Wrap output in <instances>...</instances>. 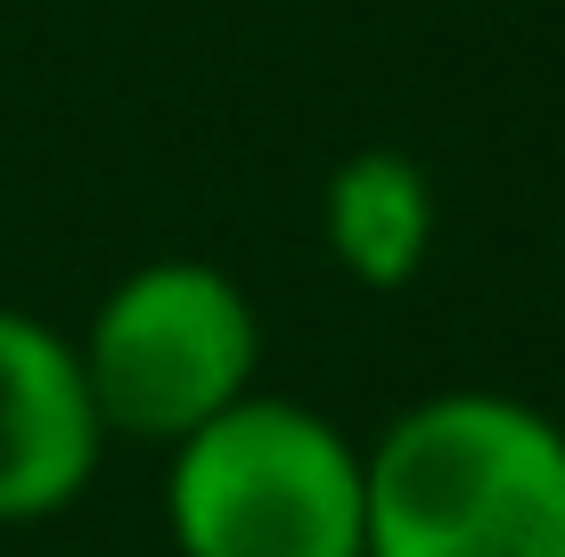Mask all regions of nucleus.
Segmentation results:
<instances>
[{
	"mask_svg": "<svg viewBox=\"0 0 565 557\" xmlns=\"http://www.w3.org/2000/svg\"><path fill=\"white\" fill-rule=\"evenodd\" d=\"M74 361H83L107 443L124 435V443L172 451L181 435H198L205 418L255 394L263 320H255V296L222 263L156 255L99 296Z\"/></svg>",
	"mask_w": 565,
	"mask_h": 557,
	"instance_id": "nucleus-3",
	"label": "nucleus"
},
{
	"mask_svg": "<svg viewBox=\"0 0 565 557\" xmlns=\"http://www.w3.org/2000/svg\"><path fill=\"white\" fill-rule=\"evenodd\" d=\"M107 427L90 410L74 336L0 303V525H50L90 492Z\"/></svg>",
	"mask_w": 565,
	"mask_h": 557,
	"instance_id": "nucleus-4",
	"label": "nucleus"
},
{
	"mask_svg": "<svg viewBox=\"0 0 565 557\" xmlns=\"http://www.w3.org/2000/svg\"><path fill=\"white\" fill-rule=\"evenodd\" d=\"M557 255H565V205H557Z\"/></svg>",
	"mask_w": 565,
	"mask_h": 557,
	"instance_id": "nucleus-6",
	"label": "nucleus"
},
{
	"mask_svg": "<svg viewBox=\"0 0 565 557\" xmlns=\"http://www.w3.org/2000/svg\"><path fill=\"white\" fill-rule=\"evenodd\" d=\"M361 557H565V427L492 386L426 394L361 451Z\"/></svg>",
	"mask_w": 565,
	"mask_h": 557,
	"instance_id": "nucleus-1",
	"label": "nucleus"
},
{
	"mask_svg": "<svg viewBox=\"0 0 565 557\" xmlns=\"http://www.w3.org/2000/svg\"><path fill=\"white\" fill-rule=\"evenodd\" d=\"M435 181L402 148H353L320 189V246L353 287L394 296L435 255Z\"/></svg>",
	"mask_w": 565,
	"mask_h": 557,
	"instance_id": "nucleus-5",
	"label": "nucleus"
},
{
	"mask_svg": "<svg viewBox=\"0 0 565 557\" xmlns=\"http://www.w3.org/2000/svg\"><path fill=\"white\" fill-rule=\"evenodd\" d=\"M361 443L311 401L246 394L164 451L172 557H361Z\"/></svg>",
	"mask_w": 565,
	"mask_h": 557,
	"instance_id": "nucleus-2",
	"label": "nucleus"
}]
</instances>
